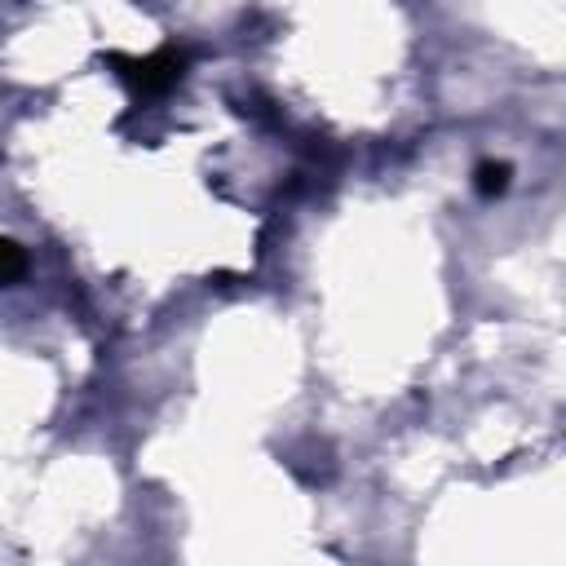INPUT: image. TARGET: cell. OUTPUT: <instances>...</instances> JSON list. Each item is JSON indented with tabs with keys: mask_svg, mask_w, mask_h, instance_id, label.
Here are the masks:
<instances>
[{
	"mask_svg": "<svg viewBox=\"0 0 566 566\" xmlns=\"http://www.w3.org/2000/svg\"><path fill=\"white\" fill-rule=\"evenodd\" d=\"M128 71V80L142 88V93H159V88H168L177 75H181V57L172 53V49H159V53H150V57H133V62H124Z\"/></svg>",
	"mask_w": 566,
	"mask_h": 566,
	"instance_id": "cell-1",
	"label": "cell"
},
{
	"mask_svg": "<svg viewBox=\"0 0 566 566\" xmlns=\"http://www.w3.org/2000/svg\"><path fill=\"white\" fill-rule=\"evenodd\" d=\"M18 270H22V252L0 239V279H9V274H18Z\"/></svg>",
	"mask_w": 566,
	"mask_h": 566,
	"instance_id": "cell-2",
	"label": "cell"
},
{
	"mask_svg": "<svg viewBox=\"0 0 566 566\" xmlns=\"http://www.w3.org/2000/svg\"><path fill=\"white\" fill-rule=\"evenodd\" d=\"M504 177H509V168H504V164H486V168H482V181H478V186H482V190L491 195V190H504Z\"/></svg>",
	"mask_w": 566,
	"mask_h": 566,
	"instance_id": "cell-3",
	"label": "cell"
}]
</instances>
